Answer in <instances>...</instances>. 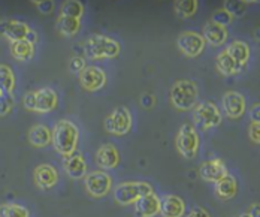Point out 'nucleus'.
Wrapping results in <instances>:
<instances>
[{"mask_svg":"<svg viewBox=\"0 0 260 217\" xmlns=\"http://www.w3.org/2000/svg\"><path fill=\"white\" fill-rule=\"evenodd\" d=\"M30 32V27L26 23L18 20H5L0 21V35L9 39L11 42L24 41Z\"/></svg>","mask_w":260,"mask_h":217,"instance_id":"obj_14","label":"nucleus"},{"mask_svg":"<svg viewBox=\"0 0 260 217\" xmlns=\"http://www.w3.org/2000/svg\"><path fill=\"white\" fill-rule=\"evenodd\" d=\"M187 217H211V216H209V213L205 210V208H202V207H196V208H193V210L188 213V216Z\"/></svg>","mask_w":260,"mask_h":217,"instance_id":"obj_39","label":"nucleus"},{"mask_svg":"<svg viewBox=\"0 0 260 217\" xmlns=\"http://www.w3.org/2000/svg\"><path fill=\"white\" fill-rule=\"evenodd\" d=\"M26 41H27V42H30V44H33V45H35V42L38 41V36H36V33H35L33 30H30V32H28Z\"/></svg>","mask_w":260,"mask_h":217,"instance_id":"obj_41","label":"nucleus"},{"mask_svg":"<svg viewBox=\"0 0 260 217\" xmlns=\"http://www.w3.org/2000/svg\"><path fill=\"white\" fill-rule=\"evenodd\" d=\"M238 192V183L235 180V177L232 175H226L223 177L220 181L215 183V193L220 199L223 201H228V199H232Z\"/></svg>","mask_w":260,"mask_h":217,"instance_id":"obj_23","label":"nucleus"},{"mask_svg":"<svg viewBox=\"0 0 260 217\" xmlns=\"http://www.w3.org/2000/svg\"><path fill=\"white\" fill-rule=\"evenodd\" d=\"M198 0H175L174 11L180 18H190L198 11Z\"/></svg>","mask_w":260,"mask_h":217,"instance_id":"obj_27","label":"nucleus"},{"mask_svg":"<svg viewBox=\"0 0 260 217\" xmlns=\"http://www.w3.org/2000/svg\"><path fill=\"white\" fill-rule=\"evenodd\" d=\"M177 150L184 159H194L199 151V135L193 125H184L175 139Z\"/></svg>","mask_w":260,"mask_h":217,"instance_id":"obj_5","label":"nucleus"},{"mask_svg":"<svg viewBox=\"0 0 260 217\" xmlns=\"http://www.w3.org/2000/svg\"><path fill=\"white\" fill-rule=\"evenodd\" d=\"M154 190L145 181H126L115 188L114 198L120 205H130L135 204L141 196H145Z\"/></svg>","mask_w":260,"mask_h":217,"instance_id":"obj_4","label":"nucleus"},{"mask_svg":"<svg viewBox=\"0 0 260 217\" xmlns=\"http://www.w3.org/2000/svg\"><path fill=\"white\" fill-rule=\"evenodd\" d=\"M63 168H64L66 174L74 180H79V178L85 177V174H87V163L84 161V158L81 154H75V153L64 158Z\"/></svg>","mask_w":260,"mask_h":217,"instance_id":"obj_19","label":"nucleus"},{"mask_svg":"<svg viewBox=\"0 0 260 217\" xmlns=\"http://www.w3.org/2000/svg\"><path fill=\"white\" fill-rule=\"evenodd\" d=\"M84 14V5L78 0H68L61 6V15L79 20Z\"/></svg>","mask_w":260,"mask_h":217,"instance_id":"obj_29","label":"nucleus"},{"mask_svg":"<svg viewBox=\"0 0 260 217\" xmlns=\"http://www.w3.org/2000/svg\"><path fill=\"white\" fill-rule=\"evenodd\" d=\"M205 44L207 42L202 38V35H199L196 32H184L177 39V45H178L180 51L187 57H198L202 54Z\"/></svg>","mask_w":260,"mask_h":217,"instance_id":"obj_9","label":"nucleus"},{"mask_svg":"<svg viewBox=\"0 0 260 217\" xmlns=\"http://www.w3.org/2000/svg\"><path fill=\"white\" fill-rule=\"evenodd\" d=\"M36 6H38V9H39V12L41 14H44V15H50L52 11H54V2L51 0H44V2H33Z\"/></svg>","mask_w":260,"mask_h":217,"instance_id":"obj_35","label":"nucleus"},{"mask_svg":"<svg viewBox=\"0 0 260 217\" xmlns=\"http://www.w3.org/2000/svg\"><path fill=\"white\" fill-rule=\"evenodd\" d=\"M11 54L15 60L20 61H28L33 54H35V45L24 41H17V42H11Z\"/></svg>","mask_w":260,"mask_h":217,"instance_id":"obj_25","label":"nucleus"},{"mask_svg":"<svg viewBox=\"0 0 260 217\" xmlns=\"http://www.w3.org/2000/svg\"><path fill=\"white\" fill-rule=\"evenodd\" d=\"M85 68H87L85 58L81 57V55H75V57H72V58L69 60V71H71L72 74H81Z\"/></svg>","mask_w":260,"mask_h":217,"instance_id":"obj_34","label":"nucleus"},{"mask_svg":"<svg viewBox=\"0 0 260 217\" xmlns=\"http://www.w3.org/2000/svg\"><path fill=\"white\" fill-rule=\"evenodd\" d=\"M79 131L75 123L71 120H60L51 132V141L54 148L61 156H71L75 153L78 145Z\"/></svg>","mask_w":260,"mask_h":217,"instance_id":"obj_1","label":"nucleus"},{"mask_svg":"<svg viewBox=\"0 0 260 217\" xmlns=\"http://www.w3.org/2000/svg\"><path fill=\"white\" fill-rule=\"evenodd\" d=\"M28 142L36 148H42L51 144V131L44 125H36L28 131Z\"/></svg>","mask_w":260,"mask_h":217,"instance_id":"obj_21","label":"nucleus"},{"mask_svg":"<svg viewBox=\"0 0 260 217\" xmlns=\"http://www.w3.org/2000/svg\"><path fill=\"white\" fill-rule=\"evenodd\" d=\"M24 107L28 111H33V105H35V91H28L26 96H24V101H23Z\"/></svg>","mask_w":260,"mask_h":217,"instance_id":"obj_38","label":"nucleus"},{"mask_svg":"<svg viewBox=\"0 0 260 217\" xmlns=\"http://www.w3.org/2000/svg\"><path fill=\"white\" fill-rule=\"evenodd\" d=\"M14 108V99H12V95H8V93H2L0 95V117H5L8 115Z\"/></svg>","mask_w":260,"mask_h":217,"instance_id":"obj_33","label":"nucleus"},{"mask_svg":"<svg viewBox=\"0 0 260 217\" xmlns=\"http://www.w3.org/2000/svg\"><path fill=\"white\" fill-rule=\"evenodd\" d=\"M193 121L198 128L202 131H207L211 128H217L221 123V114L212 102H202L194 108Z\"/></svg>","mask_w":260,"mask_h":217,"instance_id":"obj_7","label":"nucleus"},{"mask_svg":"<svg viewBox=\"0 0 260 217\" xmlns=\"http://www.w3.org/2000/svg\"><path fill=\"white\" fill-rule=\"evenodd\" d=\"M248 214H250L251 217H260L259 216V205H257V204H256V205H253V207H251V211H250Z\"/></svg>","mask_w":260,"mask_h":217,"instance_id":"obj_42","label":"nucleus"},{"mask_svg":"<svg viewBox=\"0 0 260 217\" xmlns=\"http://www.w3.org/2000/svg\"><path fill=\"white\" fill-rule=\"evenodd\" d=\"M239 217H251V216H250L248 213H244V214H241V216H239Z\"/></svg>","mask_w":260,"mask_h":217,"instance_id":"obj_43","label":"nucleus"},{"mask_svg":"<svg viewBox=\"0 0 260 217\" xmlns=\"http://www.w3.org/2000/svg\"><path fill=\"white\" fill-rule=\"evenodd\" d=\"M202 38L205 39V42H208L209 45L212 47H218V45H223L228 39V30L221 26H217L214 24L212 21L207 23L204 26V35Z\"/></svg>","mask_w":260,"mask_h":217,"instance_id":"obj_20","label":"nucleus"},{"mask_svg":"<svg viewBox=\"0 0 260 217\" xmlns=\"http://www.w3.org/2000/svg\"><path fill=\"white\" fill-rule=\"evenodd\" d=\"M14 87H15L14 71L6 65H0V91L11 95Z\"/></svg>","mask_w":260,"mask_h":217,"instance_id":"obj_28","label":"nucleus"},{"mask_svg":"<svg viewBox=\"0 0 260 217\" xmlns=\"http://www.w3.org/2000/svg\"><path fill=\"white\" fill-rule=\"evenodd\" d=\"M112 186L111 177L104 171L90 172L85 178V190L93 198H104L109 193Z\"/></svg>","mask_w":260,"mask_h":217,"instance_id":"obj_8","label":"nucleus"},{"mask_svg":"<svg viewBox=\"0 0 260 217\" xmlns=\"http://www.w3.org/2000/svg\"><path fill=\"white\" fill-rule=\"evenodd\" d=\"M161 217H182L185 213V202L177 195H166L160 198V210Z\"/></svg>","mask_w":260,"mask_h":217,"instance_id":"obj_15","label":"nucleus"},{"mask_svg":"<svg viewBox=\"0 0 260 217\" xmlns=\"http://www.w3.org/2000/svg\"><path fill=\"white\" fill-rule=\"evenodd\" d=\"M245 5L247 2H239V0H226L224 2V11L234 18V17H242L245 14Z\"/></svg>","mask_w":260,"mask_h":217,"instance_id":"obj_31","label":"nucleus"},{"mask_svg":"<svg viewBox=\"0 0 260 217\" xmlns=\"http://www.w3.org/2000/svg\"><path fill=\"white\" fill-rule=\"evenodd\" d=\"M79 27H81V21L77 18H69L63 15L57 18V30L64 36H75L79 32Z\"/></svg>","mask_w":260,"mask_h":217,"instance_id":"obj_26","label":"nucleus"},{"mask_svg":"<svg viewBox=\"0 0 260 217\" xmlns=\"http://www.w3.org/2000/svg\"><path fill=\"white\" fill-rule=\"evenodd\" d=\"M199 174L202 177V180L208 181V183H217L220 181L223 177L228 175V168L220 159H212L208 162H204L199 168Z\"/></svg>","mask_w":260,"mask_h":217,"instance_id":"obj_16","label":"nucleus"},{"mask_svg":"<svg viewBox=\"0 0 260 217\" xmlns=\"http://www.w3.org/2000/svg\"><path fill=\"white\" fill-rule=\"evenodd\" d=\"M133 205L135 217H154L158 214L160 210V198L154 192H151L145 196H141Z\"/></svg>","mask_w":260,"mask_h":217,"instance_id":"obj_11","label":"nucleus"},{"mask_svg":"<svg viewBox=\"0 0 260 217\" xmlns=\"http://www.w3.org/2000/svg\"><path fill=\"white\" fill-rule=\"evenodd\" d=\"M0 95H2V91H0Z\"/></svg>","mask_w":260,"mask_h":217,"instance_id":"obj_44","label":"nucleus"},{"mask_svg":"<svg viewBox=\"0 0 260 217\" xmlns=\"http://www.w3.org/2000/svg\"><path fill=\"white\" fill-rule=\"evenodd\" d=\"M0 217H30V213L20 204H3L0 205Z\"/></svg>","mask_w":260,"mask_h":217,"instance_id":"obj_30","label":"nucleus"},{"mask_svg":"<svg viewBox=\"0 0 260 217\" xmlns=\"http://www.w3.org/2000/svg\"><path fill=\"white\" fill-rule=\"evenodd\" d=\"M96 162L102 169H114L120 163V153L112 144H104L96 154Z\"/></svg>","mask_w":260,"mask_h":217,"instance_id":"obj_18","label":"nucleus"},{"mask_svg":"<svg viewBox=\"0 0 260 217\" xmlns=\"http://www.w3.org/2000/svg\"><path fill=\"white\" fill-rule=\"evenodd\" d=\"M198 85L190 80H180L171 88V102L180 111H190L198 104Z\"/></svg>","mask_w":260,"mask_h":217,"instance_id":"obj_3","label":"nucleus"},{"mask_svg":"<svg viewBox=\"0 0 260 217\" xmlns=\"http://www.w3.org/2000/svg\"><path fill=\"white\" fill-rule=\"evenodd\" d=\"M248 135L250 139L254 142V144H260V125L259 123H251L250 125V129H248Z\"/></svg>","mask_w":260,"mask_h":217,"instance_id":"obj_36","label":"nucleus"},{"mask_svg":"<svg viewBox=\"0 0 260 217\" xmlns=\"http://www.w3.org/2000/svg\"><path fill=\"white\" fill-rule=\"evenodd\" d=\"M214 24L217 26H221V27H228L231 23H232V17L224 11V9H220V11H215L214 15H212V20H211Z\"/></svg>","mask_w":260,"mask_h":217,"instance_id":"obj_32","label":"nucleus"},{"mask_svg":"<svg viewBox=\"0 0 260 217\" xmlns=\"http://www.w3.org/2000/svg\"><path fill=\"white\" fill-rule=\"evenodd\" d=\"M57 102H58V98H57V93L52 88H50V87L41 88V90L35 91L33 111L41 112V114L51 112L52 109L57 107Z\"/></svg>","mask_w":260,"mask_h":217,"instance_id":"obj_17","label":"nucleus"},{"mask_svg":"<svg viewBox=\"0 0 260 217\" xmlns=\"http://www.w3.org/2000/svg\"><path fill=\"white\" fill-rule=\"evenodd\" d=\"M223 109L229 118H241L245 114V98L238 91H228L223 96Z\"/></svg>","mask_w":260,"mask_h":217,"instance_id":"obj_12","label":"nucleus"},{"mask_svg":"<svg viewBox=\"0 0 260 217\" xmlns=\"http://www.w3.org/2000/svg\"><path fill=\"white\" fill-rule=\"evenodd\" d=\"M217 69L224 77H234L242 71V66L236 65L226 51L217 55Z\"/></svg>","mask_w":260,"mask_h":217,"instance_id":"obj_24","label":"nucleus"},{"mask_svg":"<svg viewBox=\"0 0 260 217\" xmlns=\"http://www.w3.org/2000/svg\"><path fill=\"white\" fill-rule=\"evenodd\" d=\"M226 53L229 54V57L234 60L236 65H239V66L244 68L245 63L250 58V47L245 42H242V41H235V42H232L228 47Z\"/></svg>","mask_w":260,"mask_h":217,"instance_id":"obj_22","label":"nucleus"},{"mask_svg":"<svg viewBox=\"0 0 260 217\" xmlns=\"http://www.w3.org/2000/svg\"><path fill=\"white\" fill-rule=\"evenodd\" d=\"M79 84L87 91H98L106 84V74L99 66H87L79 74Z\"/></svg>","mask_w":260,"mask_h":217,"instance_id":"obj_10","label":"nucleus"},{"mask_svg":"<svg viewBox=\"0 0 260 217\" xmlns=\"http://www.w3.org/2000/svg\"><path fill=\"white\" fill-rule=\"evenodd\" d=\"M84 54L87 58H114L120 54V44L105 35H93L84 44Z\"/></svg>","mask_w":260,"mask_h":217,"instance_id":"obj_2","label":"nucleus"},{"mask_svg":"<svg viewBox=\"0 0 260 217\" xmlns=\"http://www.w3.org/2000/svg\"><path fill=\"white\" fill-rule=\"evenodd\" d=\"M132 129V115L126 107H117L105 120V131L111 135H127Z\"/></svg>","mask_w":260,"mask_h":217,"instance_id":"obj_6","label":"nucleus"},{"mask_svg":"<svg viewBox=\"0 0 260 217\" xmlns=\"http://www.w3.org/2000/svg\"><path fill=\"white\" fill-rule=\"evenodd\" d=\"M260 105L259 104H256V105H253V108L250 111V117H251V120H253V123H259L260 121Z\"/></svg>","mask_w":260,"mask_h":217,"instance_id":"obj_40","label":"nucleus"},{"mask_svg":"<svg viewBox=\"0 0 260 217\" xmlns=\"http://www.w3.org/2000/svg\"><path fill=\"white\" fill-rule=\"evenodd\" d=\"M33 178H35V183L39 189L48 190L52 189L57 181H58V172L57 169L50 165V163H42L39 166H36L35 169V174H33Z\"/></svg>","mask_w":260,"mask_h":217,"instance_id":"obj_13","label":"nucleus"},{"mask_svg":"<svg viewBox=\"0 0 260 217\" xmlns=\"http://www.w3.org/2000/svg\"><path fill=\"white\" fill-rule=\"evenodd\" d=\"M154 102H156V99H154V96L150 95V93H144V95L141 96V104H142L144 108H151V107L154 105Z\"/></svg>","mask_w":260,"mask_h":217,"instance_id":"obj_37","label":"nucleus"}]
</instances>
